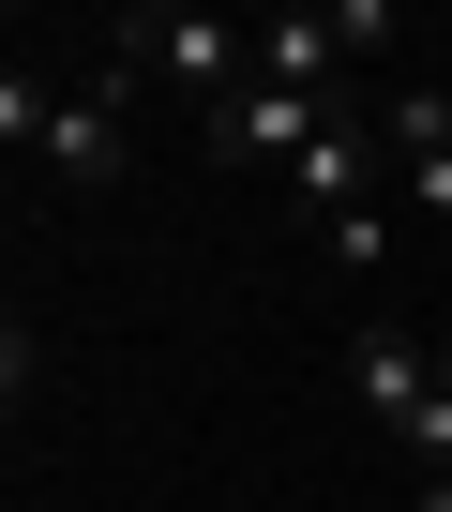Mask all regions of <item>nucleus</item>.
<instances>
[{"label": "nucleus", "mask_w": 452, "mask_h": 512, "mask_svg": "<svg viewBox=\"0 0 452 512\" xmlns=\"http://www.w3.org/2000/svg\"><path fill=\"white\" fill-rule=\"evenodd\" d=\"M0 136H16L46 181H76V196L121 181V166H136V136H121V61H106L91 91H46V76L16 61V76H0Z\"/></svg>", "instance_id": "obj_1"}, {"label": "nucleus", "mask_w": 452, "mask_h": 512, "mask_svg": "<svg viewBox=\"0 0 452 512\" xmlns=\"http://www.w3.org/2000/svg\"><path fill=\"white\" fill-rule=\"evenodd\" d=\"M347 377H362V407L392 422V452H422V482H452V377H437V347L392 332V317H362V332H347Z\"/></svg>", "instance_id": "obj_2"}, {"label": "nucleus", "mask_w": 452, "mask_h": 512, "mask_svg": "<svg viewBox=\"0 0 452 512\" xmlns=\"http://www.w3.org/2000/svg\"><path fill=\"white\" fill-rule=\"evenodd\" d=\"M106 46H121V76L151 61V76H181V91H211V106L257 76V31H242V16H181V0H166V16H121Z\"/></svg>", "instance_id": "obj_3"}, {"label": "nucleus", "mask_w": 452, "mask_h": 512, "mask_svg": "<svg viewBox=\"0 0 452 512\" xmlns=\"http://www.w3.org/2000/svg\"><path fill=\"white\" fill-rule=\"evenodd\" d=\"M332 121H347V91L317 106V91H272V76H242V91L211 106V151H226V166H302Z\"/></svg>", "instance_id": "obj_4"}, {"label": "nucleus", "mask_w": 452, "mask_h": 512, "mask_svg": "<svg viewBox=\"0 0 452 512\" xmlns=\"http://www.w3.org/2000/svg\"><path fill=\"white\" fill-rule=\"evenodd\" d=\"M287 196H302L317 226H347V211H377V196H392V151L362 136V106H347V121H332V136H317V151L287 166Z\"/></svg>", "instance_id": "obj_5"}, {"label": "nucleus", "mask_w": 452, "mask_h": 512, "mask_svg": "<svg viewBox=\"0 0 452 512\" xmlns=\"http://www.w3.org/2000/svg\"><path fill=\"white\" fill-rule=\"evenodd\" d=\"M332 61H347V16H257V76L272 91H317L332 106Z\"/></svg>", "instance_id": "obj_6"}, {"label": "nucleus", "mask_w": 452, "mask_h": 512, "mask_svg": "<svg viewBox=\"0 0 452 512\" xmlns=\"http://www.w3.org/2000/svg\"><path fill=\"white\" fill-rule=\"evenodd\" d=\"M392 211H407V196H377V211H347V226H317V256H332V272H392Z\"/></svg>", "instance_id": "obj_7"}, {"label": "nucleus", "mask_w": 452, "mask_h": 512, "mask_svg": "<svg viewBox=\"0 0 452 512\" xmlns=\"http://www.w3.org/2000/svg\"><path fill=\"white\" fill-rule=\"evenodd\" d=\"M437 377H452V332H437Z\"/></svg>", "instance_id": "obj_8"}, {"label": "nucleus", "mask_w": 452, "mask_h": 512, "mask_svg": "<svg viewBox=\"0 0 452 512\" xmlns=\"http://www.w3.org/2000/svg\"><path fill=\"white\" fill-rule=\"evenodd\" d=\"M437 91H452V61H437Z\"/></svg>", "instance_id": "obj_9"}]
</instances>
